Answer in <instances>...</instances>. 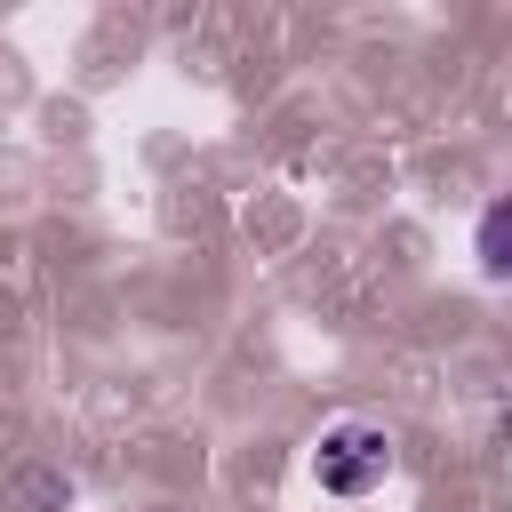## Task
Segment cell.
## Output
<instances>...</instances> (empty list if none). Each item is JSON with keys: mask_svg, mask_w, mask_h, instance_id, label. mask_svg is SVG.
Listing matches in <instances>:
<instances>
[{"mask_svg": "<svg viewBox=\"0 0 512 512\" xmlns=\"http://www.w3.org/2000/svg\"><path fill=\"white\" fill-rule=\"evenodd\" d=\"M384 472H392V432L384 424H360V416H344V424H328L320 432V448H312V488L320 496H368V488H384Z\"/></svg>", "mask_w": 512, "mask_h": 512, "instance_id": "6da1fadb", "label": "cell"}, {"mask_svg": "<svg viewBox=\"0 0 512 512\" xmlns=\"http://www.w3.org/2000/svg\"><path fill=\"white\" fill-rule=\"evenodd\" d=\"M480 272H504V208L480 216Z\"/></svg>", "mask_w": 512, "mask_h": 512, "instance_id": "7a4b0ae2", "label": "cell"}]
</instances>
